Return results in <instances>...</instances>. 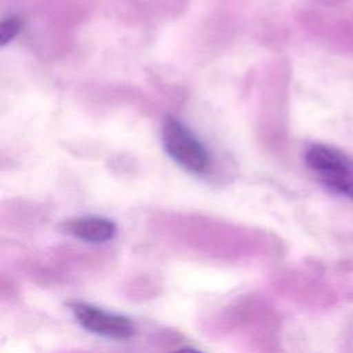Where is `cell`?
<instances>
[{"label":"cell","instance_id":"cell-1","mask_svg":"<svg viewBox=\"0 0 353 353\" xmlns=\"http://www.w3.org/2000/svg\"><path fill=\"white\" fill-rule=\"evenodd\" d=\"M309 168L332 192L353 200V160L325 145H313L305 156Z\"/></svg>","mask_w":353,"mask_h":353},{"label":"cell","instance_id":"cell-2","mask_svg":"<svg viewBox=\"0 0 353 353\" xmlns=\"http://www.w3.org/2000/svg\"><path fill=\"white\" fill-rule=\"evenodd\" d=\"M163 142L167 153L185 170L200 174L208 165V154L201 142L181 121L167 117L163 124Z\"/></svg>","mask_w":353,"mask_h":353},{"label":"cell","instance_id":"cell-3","mask_svg":"<svg viewBox=\"0 0 353 353\" xmlns=\"http://www.w3.org/2000/svg\"><path fill=\"white\" fill-rule=\"evenodd\" d=\"M70 310L76 321L92 334L113 339H128L135 334L132 321L125 316L110 313L83 302L72 303Z\"/></svg>","mask_w":353,"mask_h":353},{"label":"cell","instance_id":"cell-4","mask_svg":"<svg viewBox=\"0 0 353 353\" xmlns=\"http://www.w3.org/2000/svg\"><path fill=\"white\" fill-rule=\"evenodd\" d=\"M62 228L65 233L88 243L109 241L117 232L116 225L110 219L94 215L69 219Z\"/></svg>","mask_w":353,"mask_h":353},{"label":"cell","instance_id":"cell-5","mask_svg":"<svg viewBox=\"0 0 353 353\" xmlns=\"http://www.w3.org/2000/svg\"><path fill=\"white\" fill-rule=\"evenodd\" d=\"M21 30V21L17 17H10L0 23V46H6Z\"/></svg>","mask_w":353,"mask_h":353},{"label":"cell","instance_id":"cell-6","mask_svg":"<svg viewBox=\"0 0 353 353\" xmlns=\"http://www.w3.org/2000/svg\"><path fill=\"white\" fill-rule=\"evenodd\" d=\"M171 353H203V352H200L197 349H193V347H181V349L174 350Z\"/></svg>","mask_w":353,"mask_h":353}]
</instances>
